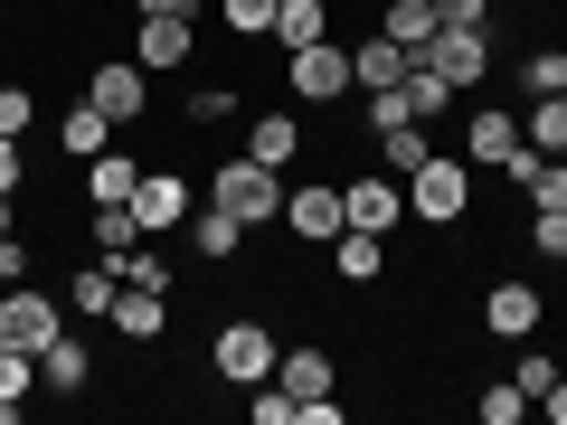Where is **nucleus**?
<instances>
[{"label":"nucleus","mask_w":567,"mask_h":425,"mask_svg":"<svg viewBox=\"0 0 567 425\" xmlns=\"http://www.w3.org/2000/svg\"><path fill=\"white\" fill-rule=\"evenodd\" d=\"M208 199H218L227 218H246V227H275L284 218V170H265L256 152H237V162L208 170Z\"/></svg>","instance_id":"1"},{"label":"nucleus","mask_w":567,"mask_h":425,"mask_svg":"<svg viewBox=\"0 0 567 425\" xmlns=\"http://www.w3.org/2000/svg\"><path fill=\"white\" fill-rule=\"evenodd\" d=\"M406 218H425V227L473 218V162L464 152H435L425 170H406Z\"/></svg>","instance_id":"2"},{"label":"nucleus","mask_w":567,"mask_h":425,"mask_svg":"<svg viewBox=\"0 0 567 425\" xmlns=\"http://www.w3.org/2000/svg\"><path fill=\"white\" fill-rule=\"evenodd\" d=\"M284 95H293V104H322V114H331V104H350V95H360V85H350V48L341 39L293 48V58H284Z\"/></svg>","instance_id":"3"},{"label":"nucleus","mask_w":567,"mask_h":425,"mask_svg":"<svg viewBox=\"0 0 567 425\" xmlns=\"http://www.w3.org/2000/svg\"><path fill=\"white\" fill-rule=\"evenodd\" d=\"M416 66L435 85H454V95H473V85H492V29H435L416 48Z\"/></svg>","instance_id":"4"},{"label":"nucleus","mask_w":567,"mask_h":425,"mask_svg":"<svg viewBox=\"0 0 567 425\" xmlns=\"http://www.w3.org/2000/svg\"><path fill=\"white\" fill-rule=\"evenodd\" d=\"M275 331L265 322H218V341H208V369H218L227 387H256V379H275Z\"/></svg>","instance_id":"5"},{"label":"nucleus","mask_w":567,"mask_h":425,"mask_svg":"<svg viewBox=\"0 0 567 425\" xmlns=\"http://www.w3.org/2000/svg\"><path fill=\"white\" fill-rule=\"evenodd\" d=\"M58 303H48L39 283H0V350H29V360H39L48 341H58Z\"/></svg>","instance_id":"6"},{"label":"nucleus","mask_w":567,"mask_h":425,"mask_svg":"<svg viewBox=\"0 0 567 425\" xmlns=\"http://www.w3.org/2000/svg\"><path fill=\"white\" fill-rule=\"evenodd\" d=\"M341 218L360 227V237H388V227L406 218V180H398V170H360V180H341Z\"/></svg>","instance_id":"7"},{"label":"nucleus","mask_w":567,"mask_h":425,"mask_svg":"<svg viewBox=\"0 0 567 425\" xmlns=\"http://www.w3.org/2000/svg\"><path fill=\"white\" fill-rule=\"evenodd\" d=\"M539 322H548L539 283L502 274V283H492V293H483V331H492V341H511V350H520V341H539Z\"/></svg>","instance_id":"8"},{"label":"nucleus","mask_w":567,"mask_h":425,"mask_svg":"<svg viewBox=\"0 0 567 425\" xmlns=\"http://www.w3.org/2000/svg\"><path fill=\"white\" fill-rule=\"evenodd\" d=\"M284 227H293V237L303 246H331L341 237V180H284Z\"/></svg>","instance_id":"9"},{"label":"nucleus","mask_w":567,"mask_h":425,"mask_svg":"<svg viewBox=\"0 0 567 425\" xmlns=\"http://www.w3.org/2000/svg\"><path fill=\"white\" fill-rule=\"evenodd\" d=\"M85 104H104L114 123H142V104H152V66H142V58H104L95 76H85Z\"/></svg>","instance_id":"10"},{"label":"nucleus","mask_w":567,"mask_h":425,"mask_svg":"<svg viewBox=\"0 0 567 425\" xmlns=\"http://www.w3.org/2000/svg\"><path fill=\"white\" fill-rule=\"evenodd\" d=\"M511 152H520L511 104H473V114H464V162H473V170H511Z\"/></svg>","instance_id":"11"},{"label":"nucleus","mask_w":567,"mask_h":425,"mask_svg":"<svg viewBox=\"0 0 567 425\" xmlns=\"http://www.w3.org/2000/svg\"><path fill=\"white\" fill-rule=\"evenodd\" d=\"M189 208H199V199H189V180H181V170H142V180H133V218L152 227V237L189 227Z\"/></svg>","instance_id":"12"},{"label":"nucleus","mask_w":567,"mask_h":425,"mask_svg":"<svg viewBox=\"0 0 567 425\" xmlns=\"http://www.w3.org/2000/svg\"><path fill=\"white\" fill-rule=\"evenodd\" d=\"M406 66H416V48H398L388 29H369V39H350V85H406Z\"/></svg>","instance_id":"13"},{"label":"nucleus","mask_w":567,"mask_h":425,"mask_svg":"<svg viewBox=\"0 0 567 425\" xmlns=\"http://www.w3.org/2000/svg\"><path fill=\"white\" fill-rule=\"evenodd\" d=\"M104 322H114V331H123V341H133V350H152V341H162V331H171V293H142V283H123V293H114V312H104Z\"/></svg>","instance_id":"14"},{"label":"nucleus","mask_w":567,"mask_h":425,"mask_svg":"<svg viewBox=\"0 0 567 425\" xmlns=\"http://www.w3.org/2000/svg\"><path fill=\"white\" fill-rule=\"evenodd\" d=\"M58 152L66 162H95V152H114V114H104V104H58Z\"/></svg>","instance_id":"15"},{"label":"nucleus","mask_w":567,"mask_h":425,"mask_svg":"<svg viewBox=\"0 0 567 425\" xmlns=\"http://www.w3.org/2000/svg\"><path fill=\"white\" fill-rule=\"evenodd\" d=\"M331 379H341V360H331L322 341H303V350H284V360H275V387H284L293 406H303V397H331Z\"/></svg>","instance_id":"16"},{"label":"nucleus","mask_w":567,"mask_h":425,"mask_svg":"<svg viewBox=\"0 0 567 425\" xmlns=\"http://www.w3.org/2000/svg\"><path fill=\"white\" fill-rule=\"evenodd\" d=\"M189 48H199V29H189V20H133V58L152 66V76L189 66Z\"/></svg>","instance_id":"17"},{"label":"nucleus","mask_w":567,"mask_h":425,"mask_svg":"<svg viewBox=\"0 0 567 425\" xmlns=\"http://www.w3.org/2000/svg\"><path fill=\"white\" fill-rule=\"evenodd\" d=\"M246 152H256L265 170H293V162H303V114H284V104H275V114H256Z\"/></svg>","instance_id":"18"},{"label":"nucleus","mask_w":567,"mask_h":425,"mask_svg":"<svg viewBox=\"0 0 567 425\" xmlns=\"http://www.w3.org/2000/svg\"><path fill=\"white\" fill-rule=\"evenodd\" d=\"M133 180H142L133 152H95L85 162V208H133Z\"/></svg>","instance_id":"19"},{"label":"nucleus","mask_w":567,"mask_h":425,"mask_svg":"<svg viewBox=\"0 0 567 425\" xmlns=\"http://www.w3.org/2000/svg\"><path fill=\"white\" fill-rule=\"evenodd\" d=\"M85 379H95V350H85L76 331H58V341L39 350V387H58V397H76Z\"/></svg>","instance_id":"20"},{"label":"nucleus","mask_w":567,"mask_h":425,"mask_svg":"<svg viewBox=\"0 0 567 425\" xmlns=\"http://www.w3.org/2000/svg\"><path fill=\"white\" fill-rule=\"evenodd\" d=\"M189 246H199V265H227L246 246V218H227L218 199H199V208H189Z\"/></svg>","instance_id":"21"},{"label":"nucleus","mask_w":567,"mask_h":425,"mask_svg":"<svg viewBox=\"0 0 567 425\" xmlns=\"http://www.w3.org/2000/svg\"><path fill=\"white\" fill-rule=\"evenodd\" d=\"M425 162H435V123H398V133H379V170L406 180V170H425Z\"/></svg>","instance_id":"22"},{"label":"nucleus","mask_w":567,"mask_h":425,"mask_svg":"<svg viewBox=\"0 0 567 425\" xmlns=\"http://www.w3.org/2000/svg\"><path fill=\"white\" fill-rule=\"evenodd\" d=\"M312 39H331V10H322V0H284V10H275V48L293 58V48H312Z\"/></svg>","instance_id":"23"},{"label":"nucleus","mask_w":567,"mask_h":425,"mask_svg":"<svg viewBox=\"0 0 567 425\" xmlns=\"http://www.w3.org/2000/svg\"><path fill=\"white\" fill-rule=\"evenodd\" d=\"M114 293H123L114 256H95V265H76V283H66V312H114Z\"/></svg>","instance_id":"24"},{"label":"nucleus","mask_w":567,"mask_h":425,"mask_svg":"<svg viewBox=\"0 0 567 425\" xmlns=\"http://www.w3.org/2000/svg\"><path fill=\"white\" fill-rule=\"evenodd\" d=\"M331 265H341V283H379L388 246H379V237H360V227H341V237H331Z\"/></svg>","instance_id":"25"},{"label":"nucleus","mask_w":567,"mask_h":425,"mask_svg":"<svg viewBox=\"0 0 567 425\" xmlns=\"http://www.w3.org/2000/svg\"><path fill=\"white\" fill-rule=\"evenodd\" d=\"M520 142H529V152H567V95H529Z\"/></svg>","instance_id":"26"},{"label":"nucleus","mask_w":567,"mask_h":425,"mask_svg":"<svg viewBox=\"0 0 567 425\" xmlns=\"http://www.w3.org/2000/svg\"><path fill=\"white\" fill-rule=\"evenodd\" d=\"M379 29H388L398 48H425V39H435V0H388Z\"/></svg>","instance_id":"27"},{"label":"nucleus","mask_w":567,"mask_h":425,"mask_svg":"<svg viewBox=\"0 0 567 425\" xmlns=\"http://www.w3.org/2000/svg\"><path fill=\"white\" fill-rule=\"evenodd\" d=\"M142 237H152V227H142L133 208H95V256H114V265H123V256H133Z\"/></svg>","instance_id":"28"},{"label":"nucleus","mask_w":567,"mask_h":425,"mask_svg":"<svg viewBox=\"0 0 567 425\" xmlns=\"http://www.w3.org/2000/svg\"><path fill=\"white\" fill-rule=\"evenodd\" d=\"M275 10L284 0H218V29L227 39H275Z\"/></svg>","instance_id":"29"},{"label":"nucleus","mask_w":567,"mask_h":425,"mask_svg":"<svg viewBox=\"0 0 567 425\" xmlns=\"http://www.w3.org/2000/svg\"><path fill=\"white\" fill-rule=\"evenodd\" d=\"M114 274H123V283H142V293H171V256H162V246H152V237H142L133 256L114 265Z\"/></svg>","instance_id":"30"},{"label":"nucleus","mask_w":567,"mask_h":425,"mask_svg":"<svg viewBox=\"0 0 567 425\" xmlns=\"http://www.w3.org/2000/svg\"><path fill=\"white\" fill-rule=\"evenodd\" d=\"M520 95H567V48H539V58H520Z\"/></svg>","instance_id":"31"},{"label":"nucleus","mask_w":567,"mask_h":425,"mask_svg":"<svg viewBox=\"0 0 567 425\" xmlns=\"http://www.w3.org/2000/svg\"><path fill=\"white\" fill-rule=\"evenodd\" d=\"M511 387H520V397H548V387H558V360H548V350H520V360H511Z\"/></svg>","instance_id":"32"},{"label":"nucleus","mask_w":567,"mask_h":425,"mask_svg":"<svg viewBox=\"0 0 567 425\" xmlns=\"http://www.w3.org/2000/svg\"><path fill=\"white\" fill-rule=\"evenodd\" d=\"M227 114H237V85H227V76H208L199 95H189V123L208 133V123H227Z\"/></svg>","instance_id":"33"},{"label":"nucleus","mask_w":567,"mask_h":425,"mask_svg":"<svg viewBox=\"0 0 567 425\" xmlns=\"http://www.w3.org/2000/svg\"><path fill=\"white\" fill-rule=\"evenodd\" d=\"M529 246H539L548 265H567V208H529Z\"/></svg>","instance_id":"34"},{"label":"nucleus","mask_w":567,"mask_h":425,"mask_svg":"<svg viewBox=\"0 0 567 425\" xmlns=\"http://www.w3.org/2000/svg\"><path fill=\"white\" fill-rule=\"evenodd\" d=\"M473 416H483V425H520V416H529V397L502 379V387H483V397H473Z\"/></svg>","instance_id":"35"},{"label":"nucleus","mask_w":567,"mask_h":425,"mask_svg":"<svg viewBox=\"0 0 567 425\" xmlns=\"http://www.w3.org/2000/svg\"><path fill=\"white\" fill-rule=\"evenodd\" d=\"M246 416H256V425H293V397H284L275 379H256V397H246Z\"/></svg>","instance_id":"36"},{"label":"nucleus","mask_w":567,"mask_h":425,"mask_svg":"<svg viewBox=\"0 0 567 425\" xmlns=\"http://www.w3.org/2000/svg\"><path fill=\"white\" fill-rule=\"evenodd\" d=\"M29 123H39V95L29 85H0V133H29Z\"/></svg>","instance_id":"37"},{"label":"nucleus","mask_w":567,"mask_h":425,"mask_svg":"<svg viewBox=\"0 0 567 425\" xmlns=\"http://www.w3.org/2000/svg\"><path fill=\"white\" fill-rule=\"evenodd\" d=\"M435 29H492V0H435Z\"/></svg>","instance_id":"38"},{"label":"nucleus","mask_w":567,"mask_h":425,"mask_svg":"<svg viewBox=\"0 0 567 425\" xmlns=\"http://www.w3.org/2000/svg\"><path fill=\"white\" fill-rule=\"evenodd\" d=\"M0 283H29V237H20V227L0 237Z\"/></svg>","instance_id":"39"},{"label":"nucleus","mask_w":567,"mask_h":425,"mask_svg":"<svg viewBox=\"0 0 567 425\" xmlns=\"http://www.w3.org/2000/svg\"><path fill=\"white\" fill-rule=\"evenodd\" d=\"M29 180V152H20V133H0V189H20Z\"/></svg>","instance_id":"40"},{"label":"nucleus","mask_w":567,"mask_h":425,"mask_svg":"<svg viewBox=\"0 0 567 425\" xmlns=\"http://www.w3.org/2000/svg\"><path fill=\"white\" fill-rule=\"evenodd\" d=\"M133 20H199V0H133Z\"/></svg>","instance_id":"41"},{"label":"nucleus","mask_w":567,"mask_h":425,"mask_svg":"<svg viewBox=\"0 0 567 425\" xmlns=\"http://www.w3.org/2000/svg\"><path fill=\"white\" fill-rule=\"evenodd\" d=\"M539 406H548V416H558V425H567V369H558V387H548V397H539Z\"/></svg>","instance_id":"42"},{"label":"nucleus","mask_w":567,"mask_h":425,"mask_svg":"<svg viewBox=\"0 0 567 425\" xmlns=\"http://www.w3.org/2000/svg\"><path fill=\"white\" fill-rule=\"evenodd\" d=\"M10 227H20V189H0V237H10Z\"/></svg>","instance_id":"43"},{"label":"nucleus","mask_w":567,"mask_h":425,"mask_svg":"<svg viewBox=\"0 0 567 425\" xmlns=\"http://www.w3.org/2000/svg\"><path fill=\"white\" fill-rule=\"evenodd\" d=\"M0 10H29V0H0Z\"/></svg>","instance_id":"44"}]
</instances>
